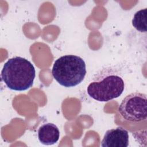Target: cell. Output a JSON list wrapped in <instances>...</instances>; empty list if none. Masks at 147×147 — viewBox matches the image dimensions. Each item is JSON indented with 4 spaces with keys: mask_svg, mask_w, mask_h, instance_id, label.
<instances>
[{
    "mask_svg": "<svg viewBox=\"0 0 147 147\" xmlns=\"http://www.w3.org/2000/svg\"><path fill=\"white\" fill-rule=\"evenodd\" d=\"M36 76L33 65L22 57L9 59L3 65L1 78L6 86L14 91H25L30 88Z\"/></svg>",
    "mask_w": 147,
    "mask_h": 147,
    "instance_id": "obj_2",
    "label": "cell"
},
{
    "mask_svg": "<svg viewBox=\"0 0 147 147\" xmlns=\"http://www.w3.org/2000/svg\"><path fill=\"white\" fill-rule=\"evenodd\" d=\"M129 134L124 128L119 126L107 130L102 141V147H127L129 145Z\"/></svg>",
    "mask_w": 147,
    "mask_h": 147,
    "instance_id": "obj_5",
    "label": "cell"
},
{
    "mask_svg": "<svg viewBox=\"0 0 147 147\" xmlns=\"http://www.w3.org/2000/svg\"><path fill=\"white\" fill-rule=\"evenodd\" d=\"M123 119L131 122H140L146 119V95L138 92L126 96L118 107Z\"/></svg>",
    "mask_w": 147,
    "mask_h": 147,
    "instance_id": "obj_4",
    "label": "cell"
},
{
    "mask_svg": "<svg viewBox=\"0 0 147 147\" xmlns=\"http://www.w3.org/2000/svg\"><path fill=\"white\" fill-rule=\"evenodd\" d=\"M52 74L53 78L65 87H72L80 84L86 74V66L79 56L67 55L55 61Z\"/></svg>",
    "mask_w": 147,
    "mask_h": 147,
    "instance_id": "obj_3",
    "label": "cell"
},
{
    "mask_svg": "<svg viewBox=\"0 0 147 147\" xmlns=\"http://www.w3.org/2000/svg\"><path fill=\"white\" fill-rule=\"evenodd\" d=\"M125 88L124 81L118 71L106 67L98 72L87 87L88 95L99 102H107L118 98Z\"/></svg>",
    "mask_w": 147,
    "mask_h": 147,
    "instance_id": "obj_1",
    "label": "cell"
},
{
    "mask_svg": "<svg viewBox=\"0 0 147 147\" xmlns=\"http://www.w3.org/2000/svg\"><path fill=\"white\" fill-rule=\"evenodd\" d=\"M147 9L145 8L137 11L133 18L132 25L134 28L140 32H146Z\"/></svg>",
    "mask_w": 147,
    "mask_h": 147,
    "instance_id": "obj_7",
    "label": "cell"
},
{
    "mask_svg": "<svg viewBox=\"0 0 147 147\" xmlns=\"http://www.w3.org/2000/svg\"><path fill=\"white\" fill-rule=\"evenodd\" d=\"M60 136L58 127L52 123H47L41 125L38 130L40 142L45 145H51L56 143Z\"/></svg>",
    "mask_w": 147,
    "mask_h": 147,
    "instance_id": "obj_6",
    "label": "cell"
}]
</instances>
